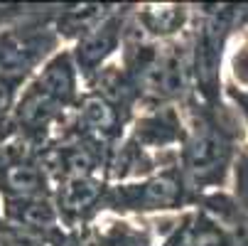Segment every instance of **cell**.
Wrapping results in <instances>:
<instances>
[{
  "mask_svg": "<svg viewBox=\"0 0 248 246\" xmlns=\"http://www.w3.org/2000/svg\"><path fill=\"white\" fill-rule=\"evenodd\" d=\"M185 140L180 146V170L194 195L224 190L241 146L238 123L224 103H204L192 96L185 106Z\"/></svg>",
  "mask_w": 248,
  "mask_h": 246,
  "instance_id": "cell-1",
  "label": "cell"
},
{
  "mask_svg": "<svg viewBox=\"0 0 248 246\" xmlns=\"http://www.w3.org/2000/svg\"><path fill=\"white\" fill-rule=\"evenodd\" d=\"M197 195L189 190L185 175L180 170V160L174 165L160 167L157 172L130 182H111L106 192L103 214L113 217H150V214H170L187 212L194 207Z\"/></svg>",
  "mask_w": 248,
  "mask_h": 246,
  "instance_id": "cell-2",
  "label": "cell"
},
{
  "mask_svg": "<svg viewBox=\"0 0 248 246\" xmlns=\"http://www.w3.org/2000/svg\"><path fill=\"white\" fill-rule=\"evenodd\" d=\"M236 10L226 5L202 8L194 30L189 32L192 45V74H194V96L204 103H224L221 66L226 57L229 34L233 30Z\"/></svg>",
  "mask_w": 248,
  "mask_h": 246,
  "instance_id": "cell-3",
  "label": "cell"
},
{
  "mask_svg": "<svg viewBox=\"0 0 248 246\" xmlns=\"http://www.w3.org/2000/svg\"><path fill=\"white\" fill-rule=\"evenodd\" d=\"M130 8H113L93 30H89L81 40H77L72 47V57L77 62L79 77L84 82V89H89L96 77L111 64V59L123 52L125 42V27H128Z\"/></svg>",
  "mask_w": 248,
  "mask_h": 246,
  "instance_id": "cell-4",
  "label": "cell"
},
{
  "mask_svg": "<svg viewBox=\"0 0 248 246\" xmlns=\"http://www.w3.org/2000/svg\"><path fill=\"white\" fill-rule=\"evenodd\" d=\"M108 180L103 175H84L69 178L54 185V204L59 209V219L69 231H84L98 217H103Z\"/></svg>",
  "mask_w": 248,
  "mask_h": 246,
  "instance_id": "cell-5",
  "label": "cell"
},
{
  "mask_svg": "<svg viewBox=\"0 0 248 246\" xmlns=\"http://www.w3.org/2000/svg\"><path fill=\"white\" fill-rule=\"evenodd\" d=\"M125 138L153 155H174L185 140V114L180 106L145 109L133 118Z\"/></svg>",
  "mask_w": 248,
  "mask_h": 246,
  "instance_id": "cell-6",
  "label": "cell"
},
{
  "mask_svg": "<svg viewBox=\"0 0 248 246\" xmlns=\"http://www.w3.org/2000/svg\"><path fill=\"white\" fill-rule=\"evenodd\" d=\"M157 246H233L224 227L199 207L180 214Z\"/></svg>",
  "mask_w": 248,
  "mask_h": 246,
  "instance_id": "cell-7",
  "label": "cell"
},
{
  "mask_svg": "<svg viewBox=\"0 0 248 246\" xmlns=\"http://www.w3.org/2000/svg\"><path fill=\"white\" fill-rule=\"evenodd\" d=\"M84 246H153V229L148 224H133L125 217H98L81 231Z\"/></svg>",
  "mask_w": 248,
  "mask_h": 246,
  "instance_id": "cell-8",
  "label": "cell"
},
{
  "mask_svg": "<svg viewBox=\"0 0 248 246\" xmlns=\"http://www.w3.org/2000/svg\"><path fill=\"white\" fill-rule=\"evenodd\" d=\"M194 207L206 212L211 219H217L224 231L229 234L233 246H248V212L233 199L229 190H214L197 195Z\"/></svg>",
  "mask_w": 248,
  "mask_h": 246,
  "instance_id": "cell-9",
  "label": "cell"
},
{
  "mask_svg": "<svg viewBox=\"0 0 248 246\" xmlns=\"http://www.w3.org/2000/svg\"><path fill=\"white\" fill-rule=\"evenodd\" d=\"M111 10H113V5H64V8L54 10L52 27L57 32L59 42L74 45L89 30H93Z\"/></svg>",
  "mask_w": 248,
  "mask_h": 246,
  "instance_id": "cell-10",
  "label": "cell"
},
{
  "mask_svg": "<svg viewBox=\"0 0 248 246\" xmlns=\"http://www.w3.org/2000/svg\"><path fill=\"white\" fill-rule=\"evenodd\" d=\"M231 195L233 199L248 212V146H243L236 155V163H233V170H231Z\"/></svg>",
  "mask_w": 248,
  "mask_h": 246,
  "instance_id": "cell-11",
  "label": "cell"
},
{
  "mask_svg": "<svg viewBox=\"0 0 248 246\" xmlns=\"http://www.w3.org/2000/svg\"><path fill=\"white\" fill-rule=\"evenodd\" d=\"M231 77L233 86L248 89V40H243L238 49L231 54Z\"/></svg>",
  "mask_w": 248,
  "mask_h": 246,
  "instance_id": "cell-12",
  "label": "cell"
},
{
  "mask_svg": "<svg viewBox=\"0 0 248 246\" xmlns=\"http://www.w3.org/2000/svg\"><path fill=\"white\" fill-rule=\"evenodd\" d=\"M226 96H229V101L236 106V111L241 114L243 123L248 126V89H238V86L229 84V86H226Z\"/></svg>",
  "mask_w": 248,
  "mask_h": 246,
  "instance_id": "cell-13",
  "label": "cell"
}]
</instances>
